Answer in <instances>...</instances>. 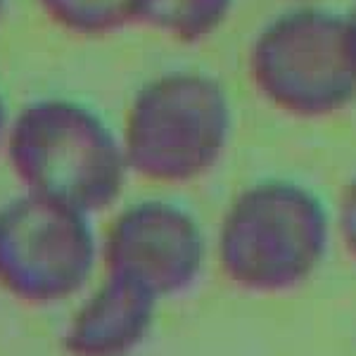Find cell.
I'll return each instance as SVG.
<instances>
[{
	"label": "cell",
	"instance_id": "4fadbf2b",
	"mask_svg": "<svg viewBox=\"0 0 356 356\" xmlns=\"http://www.w3.org/2000/svg\"><path fill=\"white\" fill-rule=\"evenodd\" d=\"M5 8H8V0H0V22H3V17H5Z\"/></svg>",
	"mask_w": 356,
	"mask_h": 356
},
{
	"label": "cell",
	"instance_id": "9c48e42d",
	"mask_svg": "<svg viewBox=\"0 0 356 356\" xmlns=\"http://www.w3.org/2000/svg\"><path fill=\"white\" fill-rule=\"evenodd\" d=\"M57 29L79 38H105L138 24L140 0H36Z\"/></svg>",
	"mask_w": 356,
	"mask_h": 356
},
{
	"label": "cell",
	"instance_id": "7a4b0ae2",
	"mask_svg": "<svg viewBox=\"0 0 356 356\" xmlns=\"http://www.w3.org/2000/svg\"><path fill=\"white\" fill-rule=\"evenodd\" d=\"M5 154L26 193L86 216L110 209L131 176L117 131L69 97L22 107L10 122Z\"/></svg>",
	"mask_w": 356,
	"mask_h": 356
},
{
	"label": "cell",
	"instance_id": "277c9868",
	"mask_svg": "<svg viewBox=\"0 0 356 356\" xmlns=\"http://www.w3.org/2000/svg\"><path fill=\"white\" fill-rule=\"evenodd\" d=\"M259 97L297 122H323L356 102V69L344 15L300 3L264 22L247 53Z\"/></svg>",
	"mask_w": 356,
	"mask_h": 356
},
{
	"label": "cell",
	"instance_id": "8fae6325",
	"mask_svg": "<svg viewBox=\"0 0 356 356\" xmlns=\"http://www.w3.org/2000/svg\"><path fill=\"white\" fill-rule=\"evenodd\" d=\"M344 29H347V43H349V53H352V62L356 69V0L352 8L344 13Z\"/></svg>",
	"mask_w": 356,
	"mask_h": 356
},
{
	"label": "cell",
	"instance_id": "3957f363",
	"mask_svg": "<svg viewBox=\"0 0 356 356\" xmlns=\"http://www.w3.org/2000/svg\"><path fill=\"white\" fill-rule=\"evenodd\" d=\"M119 138L134 176L157 186H188L209 176L231 145V95L207 72L157 74L129 100Z\"/></svg>",
	"mask_w": 356,
	"mask_h": 356
},
{
	"label": "cell",
	"instance_id": "ba28073f",
	"mask_svg": "<svg viewBox=\"0 0 356 356\" xmlns=\"http://www.w3.org/2000/svg\"><path fill=\"white\" fill-rule=\"evenodd\" d=\"M235 0H140L138 24L183 45H200L226 26Z\"/></svg>",
	"mask_w": 356,
	"mask_h": 356
},
{
	"label": "cell",
	"instance_id": "8992f818",
	"mask_svg": "<svg viewBox=\"0 0 356 356\" xmlns=\"http://www.w3.org/2000/svg\"><path fill=\"white\" fill-rule=\"evenodd\" d=\"M105 273L147 290L159 302L191 290L207 261V238L186 207L138 200L112 219L100 245Z\"/></svg>",
	"mask_w": 356,
	"mask_h": 356
},
{
	"label": "cell",
	"instance_id": "6da1fadb",
	"mask_svg": "<svg viewBox=\"0 0 356 356\" xmlns=\"http://www.w3.org/2000/svg\"><path fill=\"white\" fill-rule=\"evenodd\" d=\"M335 223L321 195L292 178H261L226 207L216 261L226 280L250 295L300 290L328 257Z\"/></svg>",
	"mask_w": 356,
	"mask_h": 356
},
{
	"label": "cell",
	"instance_id": "7c38bea8",
	"mask_svg": "<svg viewBox=\"0 0 356 356\" xmlns=\"http://www.w3.org/2000/svg\"><path fill=\"white\" fill-rule=\"evenodd\" d=\"M10 112H8V102H5L3 93H0V152L5 150V143H8V131H10Z\"/></svg>",
	"mask_w": 356,
	"mask_h": 356
},
{
	"label": "cell",
	"instance_id": "52a82bcc",
	"mask_svg": "<svg viewBox=\"0 0 356 356\" xmlns=\"http://www.w3.org/2000/svg\"><path fill=\"white\" fill-rule=\"evenodd\" d=\"M159 300L117 275L83 297L62 332L67 356H131L152 332Z\"/></svg>",
	"mask_w": 356,
	"mask_h": 356
},
{
	"label": "cell",
	"instance_id": "30bf717a",
	"mask_svg": "<svg viewBox=\"0 0 356 356\" xmlns=\"http://www.w3.org/2000/svg\"><path fill=\"white\" fill-rule=\"evenodd\" d=\"M335 223V233L340 235L347 254L356 261V174L344 183L340 200H337V209L332 214Z\"/></svg>",
	"mask_w": 356,
	"mask_h": 356
},
{
	"label": "cell",
	"instance_id": "5b68a950",
	"mask_svg": "<svg viewBox=\"0 0 356 356\" xmlns=\"http://www.w3.org/2000/svg\"><path fill=\"white\" fill-rule=\"evenodd\" d=\"M100 259L90 216L26 193L0 207V290L31 307L88 288Z\"/></svg>",
	"mask_w": 356,
	"mask_h": 356
},
{
	"label": "cell",
	"instance_id": "5bb4252c",
	"mask_svg": "<svg viewBox=\"0 0 356 356\" xmlns=\"http://www.w3.org/2000/svg\"><path fill=\"white\" fill-rule=\"evenodd\" d=\"M302 3H316V0H302Z\"/></svg>",
	"mask_w": 356,
	"mask_h": 356
}]
</instances>
